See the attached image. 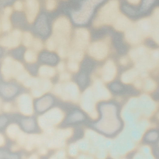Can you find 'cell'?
I'll list each match as a JSON object with an SVG mask.
<instances>
[{
	"label": "cell",
	"instance_id": "6da1fadb",
	"mask_svg": "<svg viewBox=\"0 0 159 159\" xmlns=\"http://www.w3.org/2000/svg\"><path fill=\"white\" fill-rule=\"evenodd\" d=\"M120 13L117 0H110L99 10L95 17L93 25L96 27L113 24Z\"/></svg>",
	"mask_w": 159,
	"mask_h": 159
},
{
	"label": "cell",
	"instance_id": "7a4b0ae2",
	"mask_svg": "<svg viewBox=\"0 0 159 159\" xmlns=\"http://www.w3.org/2000/svg\"><path fill=\"white\" fill-rule=\"evenodd\" d=\"M53 36L56 41L61 44H65L70 35L71 25L69 19L66 17L57 18L53 25Z\"/></svg>",
	"mask_w": 159,
	"mask_h": 159
},
{
	"label": "cell",
	"instance_id": "3957f363",
	"mask_svg": "<svg viewBox=\"0 0 159 159\" xmlns=\"http://www.w3.org/2000/svg\"><path fill=\"white\" fill-rule=\"evenodd\" d=\"M116 108L112 113L111 112L110 114H102L101 119L95 124V127L98 129L101 126L102 127V129L105 127L102 132L107 134H111L119 129L120 125V121L116 115Z\"/></svg>",
	"mask_w": 159,
	"mask_h": 159
},
{
	"label": "cell",
	"instance_id": "277c9868",
	"mask_svg": "<svg viewBox=\"0 0 159 159\" xmlns=\"http://www.w3.org/2000/svg\"><path fill=\"white\" fill-rule=\"evenodd\" d=\"M130 55L132 59L136 62V66L139 69L150 68L154 66L153 59H150L149 52L144 47L132 50L130 52Z\"/></svg>",
	"mask_w": 159,
	"mask_h": 159
},
{
	"label": "cell",
	"instance_id": "5b68a950",
	"mask_svg": "<svg viewBox=\"0 0 159 159\" xmlns=\"http://www.w3.org/2000/svg\"><path fill=\"white\" fill-rule=\"evenodd\" d=\"M95 6L90 0L84 1L79 10L71 12L72 17L74 22L79 24L87 22L92 15Z\"/></svg>",
	"mask_w": 159,
	"mask_h": 159
},
{
	"label": "cell",
	"instance_id": "8992f818",
	"mask_svg": "<svg viewBox=\"0 0 159 159\" xmlns=\"http://www.w3.org/2000/svg\"><path fill=\"white\" fill-rule=\"evenodd\" d=\"M108 48L103 42H97L93 43L89 47V52L90 55L97 60L105 58L108 53Z\"/></svg>",
	"mask_w": 159,
	"mask_h": 159
},
{
	"label": "cell",
	"instance_id": "52a82bcc",
	"mask_svg": "<svg viewBox=\"0 0 159 159\" xmlns=\"http://www.w3.org/2000/svg\"><path fill=\"white\" fill-rule=\"evenodd\" d=\"M39 5L38 0H26L25 13L28 22L31 24L35 20L38 14Z\"/></svg>",
	"mask_w": 159,
	"mask_h": 159
},
{
	"label": "cell",
	"instance_id": "ba28073f",
	"mask_svg": "<svg viewBox=\"0 0 159 159\" xmlns=\"http://www.w3.org/2000/svg\"><path fill=\"white\" fill-rule=\"evenodd\" d=\"M125 31V38L127 41L130 43H138L144 37L135 23H132Z\"/></svg>",
	"mask_w": 159,
	"mask_h": 159
},
{
	"label": "cell",
	"instance_id": "9c48e42d",
	"mask_svg": "<svg viewBox=\"0 0 159 159\" xmlns=\"http://www.w3.org/2000/svg\"><path fill=\"white\" fill-rule=\"evenodd\" d=\"M90 34L88 30L84 28L77 29L75 32V39L76 45L79 48H84L88 44Z\"/></svg>",
	"mask_w": 159,
	"mask_h": 159
},
{
	"label": "cell",
	"instance_id": "30bf717a",
	"mask_svg": "<svg viewBox=\"0 0 159 159\" xmlns=\"http://www.w3.org/2000/svg\"><path fill=\"white\" fill-rule=\"evenodd\" d=\"M21 36L12 32L9 35L5 36L0 40V45L3 47L15 48L20 44Z\"/></svg>",
	"mask_w": 159,
	"mask_h": 159
},
{
	"label": "cell",
	"instance_id": "8fae6325",
	"mask_svg": "<svg viewBox=\"0 0 159 159\" xmlns=\"http://www.w3.org/2000/svg\"><path fill=\"white\" fill-rule=\"evenodd\" d=\"M116 73V68L114 62L111 61H107L102 69V76L104 80L109 82L114 78Z\"/></svg>",
	"mask_w": 159,
	"mask_h": 159
},
{
	"label": "cell",
	"instance_id": "7c38bea8",
	"mask_svg": "<svg viewBox=\"0 0 159 159\" xmlns=\"http://www.w3.org/2000/svg\"><path fill=\"white\" fill-rule=\"evenodd\" d=\"M132 24L131 21L127 17L120 13L113 24L116 30L124 31L128 29Z\"/></svg>",
	"mask_w": 159,
	"mask_h": 159
},
{
	"label": "cell",
	"instance_id": "4fadbf2b",
	"mask_svg": "<svg viewBox=\"0 0 159 159\" xmlns=\"http://www.w3.org/2000/svg\"><path fill=\"white\" fill-rule=\"evenodd\" d=\"M53 102V99L51 97L49 96H45L36 102L35 104L36 109L39 112H43L49 108Z\"/></svg>",
	"mask_w": 159,
	"mask_h": 159
},
{
	"label": "cell",
	"instance_id": "5bb4252c",
	"mask_svg": "<svg viewBox=\"0 0 159 159\" xmlns=\"http://www.w3.org/2000/svg\"><path fill=\"white\" fill-rule=\"evenodd\" d=\"M13 60L10 57L6 58L1 67V72L6 80H9L12 76V63Z\"/></svg>",
	"mask_w": 159,
	"mask_h": 159
},
{
	"label": "cell",
	"instance_id": "9a60e30c",
	"mask_svg": "<svg viewBox=\"0 0 159 159\" xmlns=\"http://www.w3.org/2000/svg\"><path fill=\"white\" fill-rule=\"evenodd\" d=\"M85 119L84 115L77 110L71 112L66 119L65 122L67 124H72L82 122Z\"/></svg>",
	"mask_w": 159,
	"mask_h": 159
},
{
	"label": "cell",
	"instance_id": "2e32d148",
	"mask_svg": "<svg viewBox=\"0 0 159 159\" xmlns=\"http://www.w3.org/2000/svg\"><path fill=\"white\" fill-rule=\"evenodd\" d=\"M138 75V71L134 69L127 70L122 75V81L125 83H129L132 82Z\"/></svg>",
	"mask_w": 159,
	"mask_h": 159
},
{
	"label": "cell",
	"instance_id": "e0dca14e",
	"mask_svg": "<svg viewBox=\"0 0 159 159\" xmlns=\"http://www.w3.org/2000/svg\"><path fill=\"white\" fill-rule=\"evenodd\" d=\"M17 88L11 85H0V91L6 97H11L14 95L16 92Z\"/></svg>",
	"mask_w": 159,
	"mask_h": 159
},
{
	"label": "cell",
	"instance_id": "ac0fdd59",
	"mask_svg": "<svg viewBox=\"0 0 159 159\" xmlns=\"http://www.w3.org/2000/svg\"><path fill=\"white\" fill-rule=\"evenodd\" d=\"M21 131L18 126L12 124L8 126L7 129V134L10 138L13 139H17Z\"/></svg>",
	"mask_w": 159,
	"mask_h": 159
},
{
	"label": "cell",
	"instance_id": "d6986e66",
	"mask_svg": "<svg viewBox=\"0 0 159 159\" xmlns=\"http://www.w3.org/2000/svg\"><path fill=\"white\" fill-rule=\"evenodd\" d=\"M38 31L43 34H46L48 31V26L45 16L42 15L39 19L37 25Z\"/></svg>",
	"mask_w": 159,
	"mask_h": 159
},
{
	"label": "cell",
	"instance_id": "ffe728a7",
	"mask_svg": "<svg viewBox=\"0 0 159 159\" xmlns=\"http://www.w3.org/2000/svg\"><path fill=\"white\" fill-rule=\"evenodd\" d=\"M55 73V70L53 68L47 66H41L39 70V74L44 77H52Z\"/></svg>",
	"mask_w": 159,
	"mask_h": 159
},
{
	"label": "cell",
	"instance_id": "44dd1931",
	"mask_svg": "<svg viewBox=\"0 0 159 159\" xmlns=\"http://www.w3.org/2000/svg\"><path fill=\"white\" fill-rule=\"evenodd\" d=\"M22 125L25 129L28 131L33 130L35 127L34 121L32 118H27L23 120Z\"/></svg>",
	"mask_w": 159,
	"mask_h": 159
},
{
	"label": "cell",
	"instance_id": "7402d4cb",
	"mask_svg": "<svg viewBox=\"0 0 159 159\" xmlns=\"http://www.w3.org/2000/svg\"><path fill=\"white\" fill-rule=\"evenodd\" d=\"M10 17L3 15L2 20V27L4 31H9L11 27Z\"/></svg>",
	"mask_w": 159,
	"mask_h": 159
},
{
	"label": "cell",
	"instance_id": "603a6c76",
	"mask_svg": "<svg viewBox=\"0 0 159 159\" xmlns=\"http://www.w3.org/2000/svg\"><path fill=\"white\" fill-rule=\"evenodd\" d=\"M24 57L25 61L29 63L35 62L37 58L35 53L30 50H28L25 52Z\"/></svg>",
	"mask_w": 159,
	"mask_h": 159
},
{
	"label": "cell",
	"instance_id": "cb8c5ba5",
	"mask_svg": "<svg viewBox=\"0 0 159 159\" xmlns=\"http://www.w3.org/2000/svg\"><path fill=\"white\" fill-rule=\"evenodd\" d=\"M158 138V133L156 131L149 132L145 137V140L148 142H153L156 141Z\"/></svg>",
	"mask_w": 159,
	"mask_h": 159
},
{
	"label": "cell",
	"instance_id": "d4e9b609",
	"mask_svg": "<svg viewBox=\"0 0 159 159\" xmlns=\"http://www.w3.org/2000/svg\"><path fill=\"white\" fill-rule=\"evenodd\" d=\"M32 40V37L31 34L28 32H25L24 34L23 43L24 45L26 46H29L31 44Z\"/></svg>",
	"mask_w": 159,
	"mask_h": 159
},
{
	"label": "cell",
	"instance_id": "484cf974",
	"mask_svg": "<svg viewBox=\"0 0 159 159\" xmlns=\"http://www.w3.org/2000/svg\"><path fill=\"white\" fill-rule=\"evenodd\" d=\"M83 54L82 52L76 51L73 52L70 55V60L75 61H80L82 58Z\"/></svg>",
	"mask_w": 159,
	"mask_h": 159
},
{
	"label": "cell",
	"instance_id": "4316f807",
	"mask_svg": "<svg viewBox=\"0 0 159 159\" xmlns=\"http://www.w3.org/2000/svg\"><path fill=\"white\" fill-rule=\"evenodd\" d=\"M55 41L53 37H51L48 39L46 44L47 48L48 50L50 51L54 50L56 46Z\"/></svg>",
	"mask_w": 159,
	"mask_h": 159
},
{
	"label": "cell",
	"instance_id": "83f0119b",
	"mask_svg": "<svg viewBox=\"0 0 159 159\" xmlns=\"http://www.w3.org/2000/svg\"><path fill=\"white\" fill-rule=\"evenodd\" d=\"M57 2L56 0H46V9L49 11H52L56 7Z\"/></svg>",
	"mask_w": 159,
	"mask_h": 159
},
{
	"label": "cell",
	"instance_id": "f1b7e54d",
	"mask_svg": "<svg viewBox=\"0 0 159 159\" xmlns=\"http://www.w3.org/2000/svg\"><path fill=\"white\" fill-rule=\"evenodd\" d=\"M39 79L35 78L27 79L24 82V85L28 87L35 86L38 82Z\"/></svg>",
	"mask_w": 159,
	"mask_h": 159
},
{
	"label": "cell",
	"instance_id": "f546056e",
	"mask_svg": "<svg viewBox=\"0 0 159 159\" xmlns=\"http://www.w3.org/2000/svg\"><path fill=\"white\" fill-rule=\"evenodd\" d=\"M29 76V73L26 71L24 70L18 74L15 77L18 81H22L27 79Z\"/></svg>",
	"mask_w": 159,
	"mask_h": 159
},
{
	"label": "cell",
	"instance_id": "4dcf8cb0",
	"mask_svg": "<svg viewBox=\"0 0 159 159\" xmlns=\"http://www.w3.org/2000/svg\"><path fill=\"white\" fill-rule=\"evenodd\" d=\"M69 69L73 72L77 71L79 69V66L76 61L70 60L68 64Z\"/></svg>",
	"mask_w": 159,
	"mask_h": 159
},
{
	"label": "cell",
	"instance_id": "1f68e13d",
	"mask_svg": "<svg viewBox=\"0 0 159 159\" xmlns=\"http://www.w3.org/2000/svg\"><path fill=\"white\" fill-rule=\"evenodd\" d=\"M17 159L18 157L16 155L9 154L4 152L0 151V159Z\"/></svg>",
	"mask_w": 159,
	"mask_h": 159
},
{
	"label": "cell",
	"instance_id": "d6a6232c",
	"mask_svg": "<svg viewBox=\"0 0 159 159\" xmlns=\"http://www.w3.org/2000/svg\"><path fill=\"white\" fill-rule=\"evenodd\" d=\"M14 7L16 11H20L22 10L23 8V4L20 0H17L14 4Z\"/></svg>",
	"mask_w": 159,
	"mask_h": 159
},
{
	"label": "cell",
	"instance_id": "836d02e7",
	"mask_svg": "<svg viewBox=\"0 0 159 159\" xmlns=\"http://www.w3.org/2000/svg\"><path fill=\"white\" fill-rule=\"evenodd\" d=\"M33 46L35 49L39 50L42 48V44L41 42L38 39H35L33 41Z\"/></svg>",
	"mask_w": 159,
	"mask_h": 159
},
{
	"label": "cell",
	"instance_id": "e575fe53",
	"mask_svg": "<svg viewBox=\"0 0 159 159\" xmlns=\"http://www.w3.org/2000/svg\"><path fill=\"white\" fill-rule=\"evenodd\" d=\"M154 0H144L142 10L143 11L148 9L153 3Z\"/></svg>",
	"mask_w": 159,
	"mask_h": 159
},
{
	"label": "cell",
	"instance_id": "d590c367",
	"mask_svg": "<svg viewBox=\"0 0 159 159\" xmlns=\"http://www.w3.org/2000/svg\"><path fill=\"white\" fill-rule=\"evenodd\" d=\"M43 59L44 60L48 62H54L56 61V58L54 56L48 54L43 55Z\"/></svg>",
	"mask_w": 159,
	"mask_h": 159
},
{
	"label": "cell",
	"instance_id": "8d00e7d4",
	"mask_svg": "<svg viewBox=\"0 0 159 159\" xmlns=\"http://www.w3.org/2000/svg\"><path fill=\"white\" fill-rule=\"evenodd\" d=\"M12 12V9L10 7H6L4 10V15L10 17Z\"/></svg>",
	"mask_w": 159,
	"mask_h": 159
},
{
	"label": "cell",
	"instance_id": "74e56055",
	"mask_svg": "<svg viewBox=\"0 0 159 159\" xmlns=\"http://www.w3.org/2000/svg\"><path fill=\"white\" fill-rule=\"evenodd\" d=\"M58 53L59 56L61 57H64L66 55V51L62 47H60L59 48Z\"/></svg>",
	"mask_w": 159,
	"mask_h": 159
},
{
	"label": "cell",
	"instance_id": "f35d334b",
	"mask_svg": "<svg viewBox=\"0 0 159 159\" xmlns=\"http://www.w3.org/2000/svg\"><path fill=\"white\" fill-rule=\"evenodd\" d=\"M70 78V75L67 73H64L61 74L60 78L61 80H66Z\"/></svg>",
	"mask_w": 159,
	"mask_h": 159
},
{
	"label": "cell",
	"instance_id": "ab89813d",
	"mask_svg": "<svg viewBox=\"0 0 159 159\" xmlns=\"http://www.w3.org/2000/svg\"><path fill=\"white\" fill-rule=\"evenodd\" d=\"M7 119L4 117H2L0 118V127H2L4 126L7 122Z\"/></svg>",
	"mask_w": 159,
	"mask_h": 159
},
{
	"label": "cell",
	"instance_id": "60d3db41",
	"mask_svg": "<svg viewBox=\"0 0 159 159\" xmlns=\"http://www.w3.org/2000/svg\"><path fill=\"white\" fill-rule=\"evenodd\" d=\"M3 108L4 110L6 112L9 111L11 109L10 104L8 103H6L4 105Z\"/></svg>",
	"mask_w": 159,
	"mask_h": 159
},
{
	"label": "cell",
	"instance_id": "b9f144b4",
	"mask_svg": "<svg viewBox=\"0 0 159 159\" xmlns=\"http://www.w3.org/2000/svg\"><path fill=\"white\" fill-rule=\"evenodd\" d=\"M127 1L131 4L137 5L139 3L140 0H127Z\"/></svg>",
	"mask_w": 159,
	"mask_h": 159
},
{
	"label": "cell",
	"instance_id": "7bdbcfd3",
	"mask_svg": "<svg viewBox=\"0 0 159 159\" xmlns=\"http://www.w3.org/2000/svg\"><path fill=\"white\" fill-rule=\"evenodd\" d=\"M57 68L59 70L62 71L63 70L64 68V63L62 62H61L58 65Z\"/></svg>",
	"mask_w": 159,
	"mask_h": 159
},
{
	"label": "cell",
	"instance_id": "ee69618b",
	"mask_svg": "<svg viewBox=\"0 0 159 159\" xmlns=\"http://www.w3.org/2000/svg\"><path fill=\"white\" fill-rule=\"evenodd\" d=\"M127 59L125 57H122L120 60V63L123 65H125L126 64L127 62Z\"/></svg>",
	"mask_w": 159,
	"mask_h": 159
},
{
	"label": "cell",
	"instance_id": "f6af8a7d",
	"mask_svg": "<svg viewBox=\"0 0 159 159\" xmlns=\"http://www.w3.org/2000/svg\"><path fill=\"white\" fill-rule=\"evenodd\" d=\"M4 143V140L3 136L0 134V147L2 146Z\"/></svg>",
	"mask_w": 159,
	"mask_h": 159
},
{
	"label": "cell",
	"instance_id": "bcb514c9",
	"mask_svg": "<svg viewBox=\"0 0 159 159\" xmlns=\"http://www.w3.org/2000/svg\"><path fill=\"white\" fill-rule=\"evenodd\" d=\"M95 6L101 2L103 0H90Z\"/></svg>",
	"mask_w": 159,
	"mask_h": 159
},
{
	"label": "cell",
	"instance_id": "7dc6e473",
	"mask_svg": "<svg viewBox=\"0 0 159 159\" xmlns=\"http://www.w3.org/2000/svg\"><path fill=\"white\" fill-rule=\"evenodd\" d=\"M18 149H19L18 147L16 145H15L12 147V148H11L12 151H15L18 150Z\"/></svg>",
	"mask_w": 159,
	"mask_h": 159
},
{
	"label": "cell",
	"instance_id": "c3c4849f",
	"mask_svg": "<svg viewBox=\"0 0 159 159\" xmlns=\"http://www.w3.org/2000/svg\"><path fill=\"white\" fill-rule=\"evenodd\" d=\"M1 53V50L0 49V53Z\"/></svg>",
	"mask_w": 159,
	"mask_h": 159
},
{
	"label": "cell",
	"instance_id": "681fc988",
	"mask_svg": "<svg viewBox=\"0 0 159 159\" xmlns=\"http://www.w3.org/2000/svg\"><path fill=\"white\" fill-rule=\"evenodd\" d=\"M0 29H1V25H0Z\"/></svg>",
	"mask_w": 159,
	"mask_h": 159
},
{
	"label": "cell",
	"instance_id": "f907efd6",
	"mask_svg": "<svg viewBox=\"0 0 159 159\" xmlns=\"http://www.w3.org/2000/svg\"></svg>",
	"mask_w": 159,
	"mask_h": 159
}]
</instances>
